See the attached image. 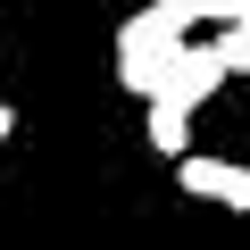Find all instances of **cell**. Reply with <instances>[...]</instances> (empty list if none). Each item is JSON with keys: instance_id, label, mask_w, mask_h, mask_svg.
<instances>
[{"instance_id": "277c9868", "label": "cell", "mask_w": 250, "mask_h": 250, "mask_svg": "<svg viewBox=\"0 0 250 250\" xmlns=\"http://www.w3.org/2000/svg\"><path fill=\"white\" fill-rule=\"evenodd\" d=\"M142 108H150V125H142L150 150H159V159H184V150H192V117H184V108H167V100H142Z\"/></svg>"}, {"instance_id": "3957f363", "label": "cell", "mask_w": 250, "mask_h": 250, "mask_svg": "<svg viewBox=\"0 0 250 250\" xmlns=\"http://www.w3.org/2000/svg\"><path fill=\"white\" fill-rule=\"evenodd\" d=\"M175 184H184L192 200H217L225 217H250V167H242V159H200V150H184V159H175Z\"/></svg>"}, {"instance_id": "5b68a950", "label": "cell", "mask_w": 250, "mask_h": 250, "mask_svg": "<svg viewBox=\"0 0 250 250\" xmlns=\"http://www.w3.org/2000/svg\"><path fill=\"white\" fill-rule=\"evenodd\" d=\"M217 59H225V75H250V17L217 25Z\"/></svg>"}, {"instance_id": "6da1fadb", "label": "cell", "mask_w": 250, "mask_h": 250, "mask_svg": "<svg viewBox=\"0 0 250 250\" xmlns=\"http://www.w3.org/2000/svg\"><path fill=\"white\" fill-rule=\"evenodd\" d=\"M225 17H233V0H150V9H134L117 25V83L150 100L159 67L192 42V25H225Z\"/></svg>"}, {"instance_id": "7a4b0ae2", "label": "cell", "mask_w": 250, "mask_h": 250, "mask_svg": "<svg viewBox=\"0 0 250 250\" xmlns=\"http://www.w3.org/2000/svg\"><path fill=\"white\" fill-rule=\"evenodd\" d=\"M217 83H225V59H217V42H184V50L159 67L150 100H167V108H184V117H192V108H200Z\"/></svg>"}, {"instance_id": "8992f818", "label": "cell", "mask_w": 250, "mask_h": 250, "mask_svg": "<svg viewBox=\"0 0 250 250\" xmlns=\"http://www.w3.org/2000/svg\"><path fill=\"white\" fill-rule=\"evenodd\" d=\"M9 134H17V108H0V150H9Z\"/></svg>"}]
</instances>
